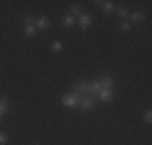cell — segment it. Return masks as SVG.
Instances as JSON below:
<instances>
[{
    "instance_id": "6da1fadb",
    "label": "cell",
    "mask_w": 152,
    "mask_h": 145,
    "mask_svg": "<svg viewBox=\"0 0 152 145\" xmlns=\"http://www.w3.org/2000/svg\"><path fill=\"white\" fill-rule=\"evenodd\" d=\"M71 94H75V95H78L79 99H83V97L89 95V81H78V84L73 86V89H71Z\"/></svg>"
},
{
    "instance_id": "7a4b0ae2",
    "label": "cell",
    "mask_w": 152,
    "mask_h": 145,
    "mask_svg": "<svg viewBox=\"0 0 152 145\" xmlns=\"http://www.w3.org/2000/svg\"><path fill=\"white\" fill-rule=\"evenodd\" d=\"M96 100H97V97H94V95H86V97H83V99L79 100V105H78V107L81 108L83 111H92L94 108H96Z\"/></svg>"
},
{
    "instance_id": "3957f363",
    "label": "cell",
    "mask_w": 152,
    "mask_h": 145,
    "mask_svg": "<svg viewBox=\"0 0 152 145\" xmlns=\"http://www.w3.org/2000/svg\"><path fill=\"white\" fill-rule=\"evenodd\" d=\"M79 100L81 99L78 95H75V94H66V95L61 97V103L68 108H76L79 105Z\"/></svg>"
},
{
    "instance_id": "277c9868",
    "label": "cell",
    "mask_w": 152,
    "mask_h": 145,
    "mask_svg": "<svg viewBox=\"0 0 152 145\" xmlns=\"http://www.w3.org/2000/svg\"><path fill=\"white\" fill-rule=\"evenodd\" d=\"M34 26L37 31H47V29L50 28V20L47 16H39V18H36Z\"/></svg>"
},
{
    "instance_id": "5b68a950",
    "label": "cell",
    "mask_w": 152,
    "mask_h": 145,
    "mask_svg": "<svg viewBox=\"0 0 152 145\" xmlns=\"http://www.w3.org/2000/svg\"><path fill=\"white\" fill-rule=\"evenodd\" d=\"M76 21H78V24H79L81 29H88L92 24V18L89 16V14H86V13H81L78 18H76Z\"/></svg>"
},
{
    "instance_id": "8992f818",
    "label": "cell",
    "mask_w": 152,
    "mask_h": 145,
    "mask_svg": "<svg viewBox=\"0 0 152 145\" xmlns=\"http://www.w3.org/2000/svg\"><path fill=\"white\" fill-rule=\"evenodd\" d=\"M99 82H100V86H102V89H107V90H112L115 86V81H113L112 76H102V78L99 79Z\"/></svg>"
},
{
    "instance_id": "52a82bcc",
    "label": "cell",
    "mask_w": 152,
    "mask_h": 145,
    "mask_svg": "<svg viewBox=\"0 0 152 145\" xmlns=\"http://www.w3.org/2000/svg\"><path fill=\"white\" fill-rule=\"evenodd\" d=\"M100 90H102V86H100L99 81H89V95L97 97Z\"/></svg>"
},
{
    "instance_id": "ba28073f",
    "label": "cell",
    "mask_w": 152,
    "mask_h": 145,
    "mask_svg": "<svg viewBox=\"0 0 152 145\" xmlns=\"http://www.w3.org/2000/svg\"><path fill=\"white\" fill-rule=\"evenodd\" d=\"M113 92H112V90H107V89H102L99 92V95H97V99H100L102 102H112L113 100Z\"/></svg>"
},
{
    "instance_id": "9c48e42d",
    "label": "cell",
    "mask_w": 152,
    "mask_h": 145,
    "mask_svg": "<svg viewBox=\"0 0 152 145\" xmlns=\"http://www.w3.org/2000/svg\"><path fill=\"white\" fill-rule=\"evenodd\" d=\"M129 20H131V23L139 24V23H142V21L146 20V16H144L142 12H133V13H129Z\"/></svg>"
},
{
    "instance_id": "30bf717a",
    "label": "cell",
    "mask_w": 152,
    "mask_h": 145,
    "mask_svg": "<svg viewBox=\"0 0 152 145\" xmlns=\"http://www.w3.org/2000/svg\"><path fill=\"white\" fill-rule=\"evenodd\" d=\"M10 110V102L7 97H0V116H3L5 113H8Z\"/></svg>"
},
{
    "instance_id": "8fae6325",
    "label": "cell",
    "mask_w": 152,
    "mask_h": 145,
    "mask_svg": "<svg viewBox=\"0 0 152 145\" xmlns=\"http://www.w3.org/2000/svg\"><path fill=\"white\" fill-rule=\"evenodd\" d=\"M61 24H63L65 28H71V26H75V24H76V18L71 16V14L68 13V14H65V16L61 18Z\"/></svg>"
},
{
    "instance_id": "7c38bea8",
    "label": "cell",
    "mask_w": 152,
    "mask_h": 145,
    "mask_svg": "<svg viewBox=\"0 0 152 145\" xmlns=\"http://www.w3.org/2000/svg\"><path fill=\"white\" fill-rule=\"evenodd\" d=\"M102 12L105 14H112L115 12V3L112 0H107V2H102Z\"/></svg>"
},
{
    "instance_id": "4fadbf2b",
    "label": "cell",
    "mask_w": 152,
    "mask_h": 145,
    "mask_svg": "<svg viewBox=\"0 0 152 145\" xmlns=\"http://www.w3.org/2000/svg\"><path fill=\"white\" fill-rule=\"evenodd\" d=\"M63 50V44H61L60 41H53L52 44H50V52L52 53H58Z\"/></svg>"
},
{
    "instance_id": "5bb4252c",
    "label": "cell",
    "mask_w": 152,
    "mask_h": 145,
    "mask_svg": "<svg viewBox=\"0 0 152 145\" xmlns=\"http://www.w3.org/2000/svg\"><path fill=\"white\" fill-rule=\"evenodd\" d=\"M83 13V8H81V5H78V3H75V5H71L70 7V14L71 16H79V14Z\"/></svg>"
},
{
    "instance_id": "9a60e30c",
    "label": "cell",
    "mask_w": 152,
    "mask_h": 145,
    "mask_svg": "<svg viewBox=\"0 0 152 145\" xmlns=\"http://www.w3.org/2000/svg\"><path fill=\"white\" fill-rule=\"evenodd\" d=\"M36 34H37L36 26H24V36H26V37H34Z\"/></svg>"
},
{
    "instance_id": "2e32d148",
    "label": "cell",
    "mask_w": 152,
    "mask_h": 145,
    "mask_svg": "<svg viewBox=\"0 0 152 145\" xmlns=\"http://www.w3.org/2000/svg\"><path fill=\"white\" fill-rule=\"evenodd\" d=\"M34 23H36V16L32 13H28L24 16V26H34Z\"/></svg>"
},
{
    "instance_id": "e0dca14e",
    "label": "cell",
    "mask_w": 152,
    "mask_h": 145,
    "mask_svg": "<svg viewBox=\"0 0 152 145\" xmlns=\"http://www.w3.org/2000/svg\"><path fill=\"white\" fill-rule=\"evenodd\" d=\"M117 14L125 20V18L129 16V12H128V8H125V7H118V8H117Z\"/></svg>"
},
{
    "instance_id": "ac0fdd59",
    "label": "cell",
    "mask_w": 152,
    "mask_h": 145,
    "mask_svg": "<svg viewBox=\"0 0 152 145\" xmlns=\"http://www.w3.org/2000/svg\"><path fill=\"white\" fill-rule=\"evenodd\" d=\"M142 119H144V123L151 124V123H152V111H151V110H147L146 113L142 115Z\"/></svg>"
},
{
    "instance_id": "d6986e66",
    "label": "cell",
    "mask_w": 152,
    "mask_h": 145,
    "mask_svg": "<svg viewBox=\"0 0 152 145\" xmlns=\"http://www.w3.org/2000/svg\"><path fill=\"white\" fill-rule=\"evenodd\" d=\"M120 31H121V32H128V31H131V24L126 23V21H123V23L120 24Z\"/></svg>"
},
{
    "instance_id": "ffe728a7",
    "label": "cell",
    "mask_w": 152,
    "mask_h": 145,
    "mask_svg": "<svg viewBox=\"0 0 152 145\" xmlns=\"http://www.w3.org/2000/svg\"><path fill=\"white\" fill-rule=\"evenodd\" d=\"M7 142H8V136L5 132H0V145H5Z\"/></svg>"
},
{
    "instance_id": "44dd1931",
    "label": "cell",
    "mask_w": 152,
    "mask_h": 145,
    "mask_svg": "<svg viewBox=\"0 0 152 145\" xmlns=\"http://www.w3.org/2000/svg\"><path fill=\"white\" fill-rule=\"evenodd\" d=\"M2 118H3V116H0V123H2Z\"/></svg>"
}]
</instances>
